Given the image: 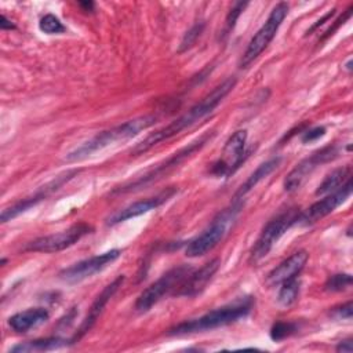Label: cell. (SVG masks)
I'll use <instances>...</instances> for the list:
<instances>
[{
	"mask_svg": "<svg viewBox=\"0 0 353 353\" xmlns=\"http://www.w3.org/2000/svg\"><path fill=\"white\" fill-rule=\"evenodd\" d=\"M336 352H342V353H352V339L347 338V339H343L341 341L338 345H336Z\"/></svg>",
	"mask_w": 353,
	"mask_h": 353,
	"instance_id": "obj_33",
	"label": "cell"
},
{
	"mask_svg": "<svg viewBox=\"0 0 353 353\" xmlns=\"http://www.w3.org/2000/svg\"><path fill=\"white\" fill-rule=\"evenodd\" d=\"M91 232H92V228L88 223L79 222V223L72 225L66 230L41 236V237H37V239L29 241L25 245V251L47 252V254L59 252V251H63V250L72 247L80 239H83L85 234L91 233Z\"/></svg>",
	"mask_w": 353,
	"mask_h": 353,
	"instance_id": "obj_9",
	"label": "cell"
},
{
	"mask_svg": "<svg viewBox=\"0 0 353 353\" xmlns=\"http://www.w3.org/2000/svg\"><path fill=\"white\" fill-rule=\"evenodd\" d=\"M338 156V148L335 145L324 146L316 152H313L310 156L301 160L285 176L284 179V190L285 192H294L306 181V178L321 164H325L331 160H334Z\"/></svg>",
	"mask_w": 353,
	"mask_h": 353,
	"instance_id": "obj_11",
	"label": "cell"
},
{
	"mask_svg": "<svg viewBox=\"0 0 353 353\" xmlns=\"http://www.w3.org/2000/svg\"><path fill=\"white\" fill-rule=\"evenodd\" d=\"M0 28L3 30H8V29H15V25L4 14H1V17H0Z\"/></svg>",
	"mask_w": 353,
	"mask_h": 353,
	"instance_id": "obj_34",
	"label": "cell"
},
{
	"mask_svg": "<svg viewBox=\"0 0 353 353\" xmlns=\"http://www.w3.org/2000/svg\"><path fill=\"white\" fill-rule=\"evenodd\" d=\"M352 285V276L349 273H336L328 277L324 284V290L330 292H341Z\"/></svg>",
	"mask_w": 353,
	"mask_h": 353,
	"instance_id": "obj_24",
	"label": "cell"
},
{
	"mask_svg": "<svg viewBox=\"0 0 353 353\" xmlns=\"http://www.w3.org/2000/svg\"><path fill=\"white\" fill-rule=\"evenodd\" d=\"M244 203L243 201H233L229 207L223 208L221 212L216 214V216L210 222V225L194 239H192L186 248L185 254L189 258H199L211 251L214 247H216L222 239L228 234L229 229L234 223L237 215L240 214Z\"/></svg>",
	"mask_w": 353,
	"mask_h": 353,
	"instance_id": "obj_4",
	"label": "cell"
},
{
	"mask_svg": "<svg viewBox=\"0 0 353 353\" xmlns=\"http://www.w3.org/2000/svg\"><path fill=\"white\" fill-rule=\"evenodd\" d=\"M123 281H124V274H120V276H117L112 283H109V284L99 292V295L95 298V301H94L92 305L90 306L88 313H87V316L84 317V320L81 321V324H80L77 332H76L74 336L72 338L73 343L77 342L79 339H81V338L92 328V325L97 323V320L99 319L101 313L103 312L105 306H106L108 302L110 301V298H112V296L116 294V291L121 287Z\"/></svg>",
	"mask_w": 353,
	"mask_h": 353,
	"instance_id": "obj_15",
	"label": "cell"
},
{
	"mask_svg": "<svg viewBox=\"0 0 353 353\" xmlns=\"http://www.w3.org/2000/svg\"><path fill=\"white\" fill-rule=\"evenodd\" d=\"M176 189L175 188H170L153 197H148V199H143V200H139V201H135L116 212H113L106 223L108 225H116V223H120V222H124V221H128L131 218H135V216H139L142 214H146L152 210H156L157 207H160L163 203H165L168 199H171L174 194H175Z\"/></svg>",
	"mask_w": 353,
	"mask_h": 353,
	"instance_id": "obj_16",
	"label": "cell"
},
{
	"mask_svg": "<svg viewBox=\"0 0 353 353\" xmlns=\"http://www.w3.org/2000/svg\"><path fill=\"white\" fill-rule=\"evenodd\" d=\"M221 266V261L219 258H214L210 262L204 263L200 269L197 270H192L186 279L181 283V285L178 287V291H175V294L178 296H196L199 295L210 283V280L214 277V274L218 272Z\"/></svg>",
	"mask_w": 353,
	"mask_h": 353,
	"instance_id": "obj_17",
	"label": "cell"
},
{
	"mask_svg": "<svg viewBox=\"0 0 353 353\" xmlns=\"http://www.w3.org/2000/svg\"><path fill=\"white\" fill-rule=\"evenodd\" d=\"M154 123H156V116H153V114L141 116V117H135L132 120H127L119 125H114L109 130L98 132L91 139L85 141L80 146L70 150L65 156V160L69 163H73V161H80L83 159H87L88 156H91L116 142H120V141L123 142V141H127V139L138 135L141 131H145L146 128L152 127Z\"/></svg>",
	"mask_w": 353,
	"mask_h": 353,
	"instance_id": "obj_2",
	"label": "cell"
},
{
	"mask_svg": "<svg viewBox=\"0 0 353 353\" xmlns=\"http://www.w3.org/2000/svg\"><path fill=\"white\" fill-rule=\"evenodd\" d=\"M214 135V131H207L205 134H203L200 138H197L196 141L188 143L186 146H183L182 149L176 150L175 153H172L167 160L161 161L160 164H157L154 168L146 171L143 175L135 178L134 181L124 183L121 186H117L112 194H121V193H130L138 189H142L153 182H156L157 179L163 178L165 174H168L171 170L176 168L179 164H182L186 159H189L190 156H193L197 150H200Z\"/></svg>",
	"mask_w": 353,
	"mask_h": 353,
	"instance_id": "obj_5",
	"label": "cell"
},
{
	"mask_svg": "<svg viewBox=\"0 0 353 353\" xmlns=\"http://www.w3.org/2000/svg\"><path fill=\"white\" fill-rule=\"evenodd\" d=\"M307 259H309V254L305 250H299L291 254L288 258L281 261L274 269L269 272L265 281L266 285L276 287L283 284L284 281L295 279L303 270Z\"/></svg>",
	"mask_w": 353,
	"mask_h": 353,
	"instance_id": "obj_18",
	"label": "cell"
},
{
	"mask_svg": "<svg viewBox=\"0 0 353 353\" xmlns=\"http://www.w3.org/2000/svg\"><path fill=\"white\" fill-rule=\"evenodd\" d=\"M247 4L248 3H236L232 8H230V11H229V14H228V17H226V23H225V33L228 34L233 28H234V25H236V21L239 19V17H240V14H241V11L247 7Z\"/></svg>",
	"mask_w": 353,
	"mask_h": 353,
	"instance_id": "obj_28",
	"label": "cell"
},
{
	"mask_svg": "<svg viewBox=\"0 0 353 353\" xmlns=\"http://www.w3.org/2000/svg\"><path fill=\"white\" fill-rule=\"evenodd\" d=\"M352 189L353 188H352V178H350L339 189L325 194L323 199L313 203L306 211H301L299 223L310 225V223H314L319 219L330 215L349 199V196L352 194Z\"/></svg>",
	"mask_w": 353,
	"mask_h": 353,
	"instance_id": "obj_14",
	"label": "cell"
},
{
	"mask_svg": "<svg viewBox=\"0 0 353 353\" xmlns=\"http://www.w3.org/2000/svg\"><path fill=\"white\" fill-rule=\"evenodd\" d=\"M352 8H353V7L350 6V7H349V8H347V10H346V11H345V12H343V14H342V15H341V17H339L334 23H332V26H330V28L324 32V34H323L321 40H325V39H328L330 36H332V34H334V32H335V30H336V29H338V28H339V26H341L346 19H349V18H350Z\"/></svg>",
	"mask_w": 353,
	"mask_h": 353,
	"instance_id": "obj_31",
	"label": "cell"
},
{
	"mask_svg": "<svg viewBox=\"0 0 353 353\" xmlns=\"http://www.w3.org/2000/svg\"><path fill=\"white\" fill-rule=\"evenodd\" d=\"M334 14H335V10H331V11H328V12H327V14H325V15H324L321 19H319L316 23H313V25H312V26H310V28L306 30V34H310V33H312L313 30H316L319 26L324 25V23H325V22H327L330 18H332V15H334Z\"/></svg>",
	"mask_w": 353,
	"mask_h": 353,
	"instance_id": "obj_32",
	"label": "cell"
},
{
	"mask_svg": "<svg viewBox=\"0 0 353 353\" xmlns=\"http://www.w3.org/2000/svg\"><path fill=\"white\" fill-rule=\"evenodd\" d=\"M39 28H40L41 32H44L47 34H59V33H63L66 30L63 23L52 14H46L40 19Z\"/></svg>",
	"mask_w": 353,
	"mask_h": 353,
	"instance_id": "obj_25",
	"label": "cell"
},
{
	"mask_svg": "<svg viewBox=\"0 0 353 353\" xmlns=\"http://www.w3.org/2000/svg\"><path fill=\"white\" fill-rule=\"evenodd\" d=\"M203 29H204V22H197V23H194V25L183 34L178 51H179V52L188 51V50L196 43V40L200 37V34L203 33Z\"/></svg>",
	"mask_w": 353,
	"mask_h": 353,
	"instance_id": "obj_27",
	"label": "cell"
},
{
	"mask_svg": "<svg viewBox=\"0 0 353 353\" xmlns=\"http://www.w3.org/2000/svg\"><path fill=\"white\" fill-rule=\"evenodd\" d=\"M70 343H73L72 339H65V338H61V336H47V338H40V339L18 343V345L12 346L10 352H14V353L48 352V350H55V349L65 347Z\"/></svg>",
	"mask_w": 353,
	"mask_h": 353,
	"instance_id": "obj_21",
	"label": "cell"
},
{
	"mask_svg": "<svg viewBox=\"0 0 353 353\" xmlns=\"http://www.w3.org/2000/svg\"><path fill=\"white\" fill-rule=\"evenodd\" d=\"M288 14V4L284 1L277 3L269 17L266 18L265 23L256 30V33L251 37L245 51L243 52V57L240 59V66L247 68L250 63H252L270 44V41L274 39L279 28L281 26L284 18Z\"/></svg>",
	"mask_w": 353,
	"mask_h": 353,
	"instance_id": "obj_6",
	"label": "cell"
},
{
	"mask_svg": "<svg viewBox=\"0 0 353 353\" xmlns=\"http://www.w3.org/2000/svg\"><path fill=\"white\" fill-rule=\"evenodd\" d=\"M352 301H347L346 303L338 306V307H334L332 309V316L338 320H352Z\"/></svg>",
	"mask_w": 353,
	"mask_h": 353,
	"instance_id": "obj_30",
	"label": "cell"
},
{
	"mask_svg": "<svg viewBox=\"0 0 353 353\" xmlns=\"http://www.w3.org/2000/svg\"><path fill=\"white\" fill-rule=\"evenodd\" d=\"M79 174V170H72L68 172H63L61 175H58L55 179H52L51 182L46 183L44 186H41L40 189H37L32 196L22 199L21 201H17L15 204L4 208L1 211V222L6 223L14 218H17L18 215H21L22 212L28 211L29 208L34 207L37 203H40L41 200L47 199L51 193L57 192L62 185H65L66 182H69L74 175Z\"/></svg>",
	"mask_w": 353,
	"mask_h": 353,
	"instance_id": "obj_13",
	"label": "cell"
},
{
	"mask_svg": "<svg viewBox=\"0 0 353 353\" xmlns=\"http://www.w3.org/2000/svg\"><path fill=\"white\" fill-rule=\"evenodd\" d=\"M245 143H247V131L237 130L234 131L222 149L221 157L212 164L211 174L221 178H228L236 172L245 159Z\"/></svg>",
	"mask_w": 353,
	"mask_h": 353,
	"instance_id": "obj_10",
	"label": "cell"
},
{
	"mask_svg": "<svg viewBox=\"0 0 353 353\" xmlns=\"http://www.w3.org/2000/svg\"><path fill=\"white\" fill-rule=\"evenodd\" d=\"M324 134H325V128L324 127H313V128H309V130L302 132L301 141L303 143H309V142L317 141L319 138L324 137Z\"/></svg>",
	"mask_w": 353,
	"mask_h": 353,
	"instance_id": "obj_29",
	"label": "cell"
},
{
	"mask_svg": "<svg viewBox=\"0 0 353 353\" xmlns=\"http://www.w3.org/2000/svg\"><path fill=\"white\" fill-rule=\"evenodd\" d=\"M120 255H121V250L114 248V250L106 251L103 254H98V255L85 258L83 261L73 263L69 268L62 269L59 272V279L69 284L80 283L88 277L94 276L95 273L103 270L108 265L114 262Z\"/></svg>",
	"mask_w": 353,
	"mask_h": 353,
	"instance_id": "obj_12",
	"label": "cell"
},
{
	"mask_svg": "<svg viewBox=\"0 0 353 353\" xmlns=\"http://www.w3.org/2000/svg\"><path fill=\"white\" fill-rule=\"evenodd\" d=\"M79 4H80V7H81L85 12H92V11H94V7H95V4H94L92 1H80Z\"/></svg>",
	"mask_w": 353,
	"mask_h": 353,
	"instance_id": "obj_35",
	"label": "cell"
},
{
	"mask_svg": "<svg viewBox=\"0 0 353 353\" xmlns=\"http://www.w3.org/2000/svg\"><path fill=\"white\" fill-rule=\"evenodd\" d=\"M281 163V157H273L268 161L259 164L256 170L241 183V186L237 189V192L233 196V201H243V199L250 193L261 181H263L268 175H270Z\"/></svg>",
	"mask_w": 353,
	"mask_h": 353,
	"instance_id": "obj_20",
	"label": "cell"
},
{
	"mask_svg": "<svg viewBox=\"0 0 353 353\" xmlns=\"http://www.w3.org/2000/svg\"><path fill=\"white\" fill-rule=\"evenodd\" d=\"M50 317V313L44 307H30L12 314L8 319V325L15 332H28L33 328L44 324Z\"/></svg>",
	"mask_w": 353,
	"mask_h": 353,
	"instance_id": "obj_19",
	"label": "cell"
},
{
	"mask_svg": "<svg viewBox=\"0 0 353 353\" xmlns=\"http://www.w3.org/2000/svg\"><path fill=\"white\" fill-rule=\"evenodd\" d=\"M296 324L292 321H277L270 328V338L273 341H283L296 331Z\"/></svg>",
	"mask_w": 353,
	"mask_h": 353,
	"instance_id": "obj_26",
	"label": "cell"
},
{
	"mask_svg": "<svg viewBox=\"0 0 353 353\" xmlns=\"http://www.w3.org/2000/svg\"><path fill=\"white\" fill-rule=\"evenodd\" d=\"M251 306H252L251 298L237 299L233 303L212 309L197 319L182 321V323L176 324L175 327L170 328L168 334L170 335H186V334L215 330V328L236 323L241 317H245L250 313Z\"/></svg>",
	"mask_w": 353,
	"mask_h": 353,
	"instance_id": "obj_3",
	"label": "cell"
},
{
	"mask_svg": "<svg viewBox=\"0 0 353 353\" xmlns=\"http://www.w3.org/2000/svg\"><path fill=\"white\" fill-rule=\"evenodd\" d=\"M301 211L298 208H288L274 218H272L259 233L255 244L251 248V259L254 262L265 258L280 237L294 225L299 223Z\"/></svg>",
	"mask_w": 353,
	"mask_h": 353,
	"instance_id": "obj_7",
	"label": "cell"
},
{
	"mask_svg": "<svg viewBox=\"0 0 353 353\" xmlns=\"http://www.w3.org/2000/svg\"><path fill=\"white\" fill-rule=\"evenodd\" d=\"M234 85H236L234 77L226 79L225 81L218 84L211 92H208L204 98H201L200 102H197L194 106H192L186 113L176 117L175 120H172L171 123L164 125L163 128L156 130L154 132L145 137L139 143H137L131 149V154H142V153L150 150L153 146L159 145L160 142L178 135L183 130H186L190 125L200 121L201 119L208 116L211 112H214V109L225 99V97L234 88Z\"/></svg>",
	"mask_w": 353,
	"mask_h": 353,
	"instance_id": "obj_1",
	"label": "cell"
},
{
	"mask_svg": "<svg viewBox=\"0 0 353 353\" xmlns=\"http://www.w3.org/2000/svg\"><path fill=\"white\" fill-rule=\"evenodd\" d=\"M190 272L192 268L189 265H179L167 270L139 294V296L135 301V309L138 312H148L164 295H167L172 290L176 291V288L181 285V283L186 279V276Z\"/></svg>",
	"mask_w": 353,
	"mask_h": 353,
	"instance_id": "obj_8",
	"label": "cell"
},
{
	"mask_svg": "<svg viewBox=\"0 0 353 353\" xmlns=\"http://www.w3.org/2000/svg\"><path fill=\"white\" fill-rule=\"evenodd\" d=\"M299 288H301V283L296 277L280 284V290L277 294L279 305L283 307H290L291 305H294L298 299Z\"/></svg>",
	"mask_w": 353,
	"mask_h": 353,
	"instance_id": "obj_23",
	"label": "cell"
},
{
	"mask_svg": "<svg viewBox=\"0 0 353 353\" xmlns=\"http://www.w3.org/2000/svg\"><path fill=\"white\" fill-rule=\"evenodd\" d=\"M350 178H352V167L350 165H343V167L335 168L324 176V179L316 189V194L317 196L328 194V193L339 189Z\"/></svg>",
	"mask_w": 353,
	"mask_h": 353,
	"instance_id": "obj_22",
	"label": "cell"
}]
</instances>
